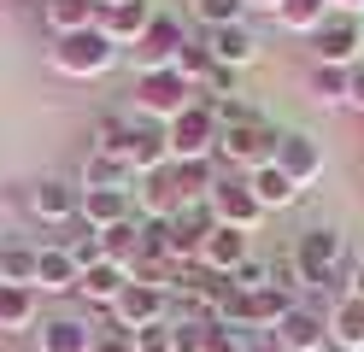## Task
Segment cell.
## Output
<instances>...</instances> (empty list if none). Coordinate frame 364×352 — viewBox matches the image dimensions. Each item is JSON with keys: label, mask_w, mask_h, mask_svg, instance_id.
<instances>
[{"label": "cell", "mask_w": 364, "mask_h": 352, "mask_svg": "<svg viewBox=\"0 0 364 352\" xmlns=\"http://www.w3.org/2000/svg\"><path fill=\"white\" fill-rule=\"evenodd\" d=\"M0 282H12V288H36V247L6 241V265H0Z\"/></svg>", "instance_id": "cell-32"}, {"label": "cell", "mask_w": 364, "mask_h": 352, "mask_svg": "<svg viewBox=\"0 0 364 352\" xmlns=\"http://www.w3.org/2000/svg\"><path fill=\"white\" fill-rule=\"evenodd\" d=\"M212 218L223 229H241V235H253L264 223V206L253 200V188H247V176H218L212 188Z\"/></svg>", "instance_id": "cell-8"}, {"label": "cell", "mask_w": 364, "mask_h": 352, "mask_svg": "<svg viewBox=\"0 0 364 352\" xmlns=\"http://www.w3.org/2000/svg\"><path fill=\"white\" fill-rule=\"evenodd\" d=\"M194 18L206 30H230V23L247 18V0H194Z\"/></svg>", "instance_id": "cell-33"}, {"label": "cell", "mask_w": 364, "mask_h": 352, "mask_svg": "<svg viewBox=\"0 0 364 352\" xmlns=\"http://www.w3.org/2000/svg\"><path fill=\"white\" fill-rule=\"evenodd\" d=\"M124 288H129V270H124V265H112V258H100L95 270H82V276H77V294H82L88 305H106V311L118 305Z\"/></svg>", "instance_id": "cell-19"}, {"label": "cell", "mask_w": 364, "mask_h": 352, "mask_svg": "<svg viewBox=\"0 0 364 352\" xmlns=\"http://www.w3.org/2000/svg\"><path fill=\"white\" fill-rule=\"evenodd\" d=\"M212 335V317H171V346L176 352H206Z\"/></svg>", "instance_id": "cell-34"}, {"label": "cell", "mask_w": 364, "mask_h": 352, "mask_svg": "<svg viewBox=\"0 0 364 352\" xmlns=\"http://www.w3.org/2000/svg\"><path fill=\"white\" fill-rule=\"evenodd\" d=\"M100 258H112V265H135L141 258V223L135 218H124V223H112V229H100Z\"/></svg>", "instance_id": "cell-24"}, {"label": "cell", "mask_w": 364, "mask_h": 352, "mask_svg": "<svg viewBox=\"0 0 364 352\" xmlns=\"http://www.w3.org/2000/svg\"><path fill=\"white\" fill-rule=\"evenodd\" d=\"M206 47H212V59L223 70H247L259 59V36L247 30V23H230V30H206Z\"/></svg>", "instance_id": "cell-16"}, {"label": "cell", "mask_w": 364, "mask_h": 352, "mask_svg": "<svg viewBox=\"0 0 364 352\" xmlns=\"http://www.w3.org/2000/svg\"><path fill=\"white\" fill-rule=\"evenodd\" d=\"M311 53H317V65L358 70V59H364V23H358V18H341V12H329V18L311 30Z\"/></svg>", "instance_id": "cell-5"}, {"label": "cell", "mask_w": 364, "mask_h": 352, "mask_svg": "<svg viewBox=\"0 0 364 352\" xmlns=\"http://www.w3.org/2000/svg\"><path fill=\"white\" fill-rule=\"evenodd\" d=\"M329 12H341V18H358V12H364V0H329Z\"/></svg>", "instance_id": "cell-41"}, {"label": "cell", "mask_w": 364, "mask_h": 352, "mask_svg": "<svg viewBox=\"0 0 364 352\" xmlns=\"http://www.w3.org/2000/svg\"><path fill=\"white\" fill-rule=\"evenodd\" d=\"M270 341H277L282 352H323V346H329V317L311 311V305L300 299L277 329H270Z\"/></svg>", "instance_id": "cell-10"}, {"label": "cell", "mask_w": 364, "mask_h": 352, "mask_svg": "<svg viewBox=\"0 0 364 352\" xmlns=\"http://www.w3.org/2000/svg\"><path fill=\"white\" fill-rule=\"evenodd\" d=\"M77 200H82V188L59 182V176H48V182L30 188V211H36L41 223H71L77 218Z\"/></svg>", "instance_id": "cell-17"}, {"label": "cell", "mask_w": 364, "mask_h": 352, "mask_svg": "<svg viewBox=\"0 0 364 352\" xmlns=\"http://www.w3.org/2000/svg\"><path fill=\"white\" fill-rule=\"evenodd\" d=\"M165 299H171V294L147 288V282H129V288L118 294V305H112L106 317H118L129 335H135V329H147V323H159V317H165Z\"/></svg>", "instance_id": "cell-14"}, {"label": "cell", "mask_w": 364, "mask_h": 352, "mask_svg": "<svg viewBox=\"0 0 364 352\" xmlns=\"http://www.w3.org/2000/svg\"><path fill=\"white\" fill-rule=\"evenodd\" d=\"M247 6H259V12H282V0H247Z\"/></svg>", "instance_id": "cell-44"}, {"label": "cell", "mask_w": 364, "mask_h": 352, "mask_svg": "<svg viewBox=\"0 0 364 352\" xmlns=\"http://www.w3.org/2000/svg\"><path fill=\"white\" fill-rule=\"evenodd\" d=\"M247 352H282V346L270 341V335H247Z\"/></svg>", "instance_id": "cell-42"}, {"label": "cell", "mask_w": 364, "mask_h": 352, "mask_svg": "<svg viewBox=\"0 0 364 352\" xmlns=\"http://www.w3.org/2000/svg\"><path fill=\"white\" fill-rule=\"evenodd\" d=\"M141 206H147V218H176L182 194H176V182H171V164H165V171H153V176H141Z\"/></svg>", "instance_id": "cell-27"}, {"label": "cell", "mask_w": 364, "mask_h": 352, "mask_svg": "<svg viewBox=\"0 0 364 352\" xmlns=\"http://www.w3.org/2000/svg\"><path fill=\"white\" fill-rule=\"evenodd\" d=\"M206 352H247V335H241V329H223V323H212Z\"/></svg>", "instance_id": "cell-39"}, {"label": "cell", "mask_w": 364, "mask_h": 352, "mask_svg": "<svg viewBox=\"0 0 364 352\" xmlns=\"http://www.w3.org/2000/svg\"><path fill=\"white\" fill-rule=\"evenodd\" d=\"M147 23H153V6H147V0H124V6H106V12H100L95 30H100L112 47H135Z\"/></svg>", "instance_id": "cell-15"}, {"label": "cell", "mask_w": 364, "mask_h": 352, "mask_svg": "<svg viewBox=\"0 0 364 352\" xmlns=\"http://www.w3.org/2000/svg\"><path fill=\"white\" fill-rule=\"evenodd\" d=\"M82 188H129V164L124 159H106V153H88Z\"/></svg>", "instance_id": "cell-31"}, {"label": "cell", "mask_w": 364, "mask_h": 352, "mask_svg": "<svg viewBox=\"0 0 364 352\" xmlns=\"http://www.w3.org/2000/svg\"><path fill=\"white\" fill-rule=\"evenodd\" d=\"M171 182H176L182 206H188V200H212L218 171H212V159H182V164H171Z\"/></svg>", "instance_id": "cell-23"}, {"label": "cell", "mask_w": 364, "mask_h": 352, "mask_svg": "<svg viewBox=\"0 0 364 352\" xmlns=\"http://www.w3.org/2000/svg\"><path fill=\"white\" fill-rule=\"evenodd\" d=\"M329 341H335L341 352H364V299H358V294H341V299H335Z\"/></svg>", "instance_id": "cell-21"}, {"label": "cell", "mask_w": 364, "mask_h": 352, "mask_svg": "<svg viewBox=\"0 0 364 352\" xmlns=\"http://www.w3.org/2000/svg\"><path fill=\"white\" fill-rule=\"evenodd\" d=\"M77 265H71V252L65 247H36V288H48V294H77Z\"/></svg>", "instance_id": "cell-22"}, {"label": "cell", "mask_w": 364, "mask_h": 352, "mask_svg": "<svg viewBox=\"0 0 364 352\" xmlns=\"http://www.w3.org/2000/svg\"><path fill=\"white\" fill-rule=\"evenodd\" d=\"M353 270H364V235L353 241Z\"/></svg>", "instance_id": "cell-43"}, {"label": "cell", "mask_w": 364, "mask_h": 352, "mask_svg": "<svg viewBox=\"0 0 364 352\" xmlns=\"http://www.w3.org/2000/svg\"><path fill=\"white\" fill-rule=\"evenodd\" d=\"M212 65H218V59H212V47L188 36V41H182V53H176V65H171V70H176L182 82H194V88H200V82L212 77Z\"/></svg>", "instance_id": "cell-29"}, {"label": "cell", "mask_w": 364, "mask_h": 352, "mask_svg": "<svg viewBox=\"0 0 364 352\" xmlns=\"http://www.w3.org/2000/svg\"><path fill=\"white\" fill-rule=\"evenodd\" d=\"M323 18H329V0H282V12H277V23L294 36H311Z\"/></svg>", "instance_id": "cell-28"}, {"label": "cell", "mask_w": 364, "mask_h": 352, "mask_svg": "<svg viewBox=\"0 0 364 352\" xmlns=\"http://www.w3.org/2000/svg\"><path fill=\"white\" fill-rule=\"evenodd\" d=\"M36 346L41 352H95V329L82 317H48L36 329Z\"/></svg>", "instance_id": "cell-18"}, {"label": "cell", "mask_w": 364, "mask_h": 352, "mask_svg": "<svg viewBox=\"0 0 364 352\" xmlns=\"http://www.w3.org/2000/svg\"><path fill=\"white\" fill-rule=\"evenodd\" d=\"M124 147H129V117H100L95 124V153L124 159Z\"/></svg>", "instance_id": "cell-35"}, {"label": "cell", "mask_w": 364, "mask_h": 352, "mask_svg": "<svg viewBox=\"0 0 364 352\" xmlns=\"http://www.w3.org/2000/svg\"><path fill=\"white\" fill-rule=\"evenodd\" d=\"M347 106H353V112H364V65L353 70V94H347Z\"/></svg>", "instance_id": "cell-40"}, {"label": "cell", "mask_w": 364, "mask_h": 352, "mask_svg": "<svg viewBox=\"0 0 364 352\" xmlns=\"http://www.w3.org/2000/svg\"><path fill=\"white\" fill-rule=\"evenodd\" d=\"M277 141H282V129H270L264 117H253V124H223L218 129V159H230L241 176H253V171H264L277 159Z\"/></svg>", "instance_id": "cell-2"}, {"label": "cell", "mask_w": 364, "mask_h": 352, "mask_svg": "<svg viewBox=\"0 0 364 352\" xmlns=\"http://www.w3.org/2000/svg\"><path fill=\"white\" fill-rule=\"evenodd\" d=\"M194 100H200V88L182 82L176 70H141V77H135V106H141L147 124H171V117H182Z\"/></svg>", "instance_id": "cell-3"}, {"label": "cell", "mask_w": 364, "mask_h": 352, "mask_svg": "<svg viewBox=\"0 0 364 352\" xmlns=\"http://www.w3.org/2000/svg\"><path fill=\"white\" fill-rule=\"evenodd\" d=\"M41 6H48V0H41Z\"/></svg>", "instance_id": "cell-47"}, {"label": "cell", "mask_w": 364, "mask_h": 352, "mask_svg": "<svg viewBox=\"0 0 364 352\" xmlns=\"http://www.w3.org/2000/svg\"><path fill=\"white\" fill-rule=\"evenodd\" d=\"M36 323V288H12V282H0V329L18 335V329Z\"/></svg>", "instance_id": "cell-26"}, {"label": "cell", "mask_w": 364, "mask_h": 352, "mask_svg": "<svg viewBox=\"0 0 364 352\" xmlns=\"http://www.w3.org/2000/svg\"><path fill=\"white\" fill-rule=\"evenodd\" d=\"M95 352H135V335H129L118 317H106V323L95 329Z\"/></svg>", "instance_id": "cell-36"}, {"label": "cell", "mask_w": 364, "mask_h": 352, "mask_svg": "<svg viewBox=\"0 0 364 352\" xmlns=\"http://www.w3.org/2000/svg\"><path fill=\"white\" fill-rule=\"evenodd\" d=\"M182 41H188L182 18L153 12V23L141 30V41H135V65H141V70H171V65H176V53H182Z\"/></svg>", "instance_id": "cell-9"}, {"label": "cell", "mask_w": 364, "mask_h": 352, "mask_svg": "<svg viewBox=\"0 0 364 352\" xmlns=\"http://www.w3.org/2000/svg\"><path fill=\"white\" fill-rule=\"evenodd\" d=\"M106 6H124V0H100V12H106Z\"/></svg>", "instance_id": "cell-45"}, {"label": "cell", "mask_w": 364, "mask_h": 352, "mask_svg": "<svg viewBox=\"0 0 364 352\" xmlns=\"http://www.w3.org/2000/svg\"><path fill=\"white\" fill-rule=\"evenodd\" d=\"M124 164H129V176H153V171H165V164H171V135H165V124H147V117H135V124H129Z\"/></svg>", "instance_id": "cell-11"}, {"label": "cell", "mask_w": 364, "mask_h": 352, "mask_svg": "<svg viewBox=\"0 0 364 352\" xmlns=\"http://www.w3.org/2000/svg\"><path fill=\"white\" fill-rule=\"evenodd\" d=\"M294 265H300L306 288H341V276H347V241H341L329 223H317V229L300 235V247H294Z\"/></svg>", "instance_id": "cell-1"}, {"label": "cell", "mask_w": 364, "mask_h": 352, "mask_svg": "<svg viewBox=\"0 0 364 352\" xmlns=\"http://www.w3.org/2000/svg\"><path fill=\"white\" fill-rule=\"evenodd\" d=\"M311 94L323 106H347L353 94V70H335V65H311Z\"/></svg>", "instance_id": "cell-30"}, {"label": "cell", "mask_w": 364, "mask_h": 352, "mask_svg": "<svg viewBox=\"0 0 364 352\" xmlns=\"http://www.w3.org/2000/svg\"><path fill=\"white\" fill-rule=\"evenodd\" d=\"M112 65H118V47L100 30H77L53 41V70H65V77H106Z\"/></svg>", "instance_id": "cell-4"}, {"label": "cell", "mask_w": 364, "mask_h": 352, "mask_svg": "<svg viewBox=\"0 0 364 352\" xmlns=\"http://www.w3.org/2000/svg\"><path fill=\"white\" fill-rule=\"evenodd\" d=\"M247 258H253V241H247L241 229H223V223H218V229L206 235V247H200L194 265H206V270H218V276H235Z\"/></svg>", "instance_id": "cell-13"}, {"label": "cell", "mask_w": 364, "mask_h": 352, "mask_svg": "<svg viewBox=\"0 0 364 352\" xmlns=\"http://www.w3.org/2000/svg\"><path fill=\"white\" fill-rule=\"evenodd\" d=\"M129 206H135L129 188H82L77 218L88 223V235H100V229H112V223H124V218H129Z\"/></svg>", "instance_id": "cell-12"}, {"label": "cell", "mask_w": 364, "mask_h": 352, "mask_svg": "<svg viewBox=\"0 0 364 352\" xmlns=\"http://www.w3.org/2000/svg\"><path fill=\"white\" fill-rule=\"evenodd\" d=\"M65 252H71L77 270H95V265H100V235H71V241H65Z\"/></svg>", "instance_id": "cell-38"}, {"label": "cell", "mask_w": 364, "mask_h": 352, "mask_svg": "<svg viewBox=\"0 0 364 352\" xmlns=\"http://www.w3.org/2000/svg\"><path fill=\"white\" fill-rule=\"evenodd\" d=\"M135 352H176V346H171V317L135 329Z\"/></svg>", "instance_id": "cell-37"}, {"label": "cell", "mask_w": 364, "mask_h": 352, "mask_svg": "<svg viewBox=\"0 0 364 352\" xmlns=\"http://www.w3.org/2000/svg\"><path fill=\"white\" fill-rule=\"evenodd\" d=\"M165 135H171V164H182V159H212V153H218V117H212V106H200V100L182 112V117H171Z\"/></svg>", "instance_id": "cell-6"}, {"label": "cell", "mask_w": 364, "mask_h": 352, "mask_svg": "<svg viewBox=\"0 0 364 352\" xmlns=\"http://www.w3.org/2000/svg\"><path fill=\"white\" fill-rule=\"evenodd\" d=\"M277 171L294 182V188H311L317 176H323V141L317 135H306V129H282V141H277Z\"/></svg>", "instance_id": "cell-7"}, {"label": "cell", "mask_w": 364, "mask_h": 352, "mask_svg": "<svg viewBox=\"0 0 364 352\" xmlns=\"http://www.w3.org/2000/svg\"><path fill=\"white\" fill-rule=\"evenodd\" d=\"M41 18H48V30H53V41H59V36L95 30V23H100V0H48Z\"/></svg>", "instance_id": "cell-20"}, {"label": "cell", "mask_w": 364, "mask_h": 352, "mask_svg": "<svg viewBox=\"0 0 364 352\" xmlns=\"http://www.w3.org/2000/svg\"><path fill=\"white\" fill-rule=\"evenodd\" d=\"M0 265H6V241H0Z\"/></svg>", "instance_id": "cell-46"}, {"label": "cell", "mask_w": 364, "mask_h": 352, "mask_svg": "<svg viewBox=\"0 0 364 352\" xmlns=\"http://www.w3.org/2000/svg\"><path fill=\"white\" fill-rule=\"evenodd\" d=\"M247 188H253V200H259L264 211H282V206H294V200H300V188H294V182L277 171V164L253 171V176H247Z\"/></svg>", "instance_id": "cell-25"}]
</instances>
